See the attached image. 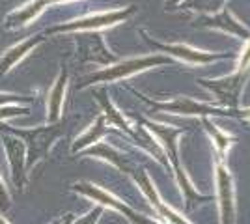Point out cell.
Segmentation results:
<instances>
[{
    "mask_svg": "<svg viewBox=\"0 0 250 224\" xmlns=\"http://www.w3.org/2000/svg\"><path fill=\"white\" fill-rule=\"evenodd\" d=\"M4 149L8 155L11 172V182L17 189H24L26 185V148L24 142L17 137H4Z\"/></svg>",
    "mask_w": 250,
    "mask_h": 224,
    "instance_id": "cell-7",
    "label": "cell"
},
{
    "mask_svg": "<svg viewBox=\"0 0 250 224\" xmlns=\"http://www.w3.org/2000/svg\"><path fill=\"white\" fill-rule=\"evenodd\" d=\"M133 13H135V6H127L124 10H112V11H106V13H95V15H88V17H83V19H75V21L63 22V24H58V26L47 28L45 34L52 36V34H58V32H79V30L95 32L99 28L112 26L116 22L125 21Z\"/></svg>",
    "mask_w": 250,
    "mask_h": 224,
    "instance_id": "cell-4",
    "label": "cell"
},
{
    "mask_svg": "<svg viewBox=\"0 0 250 224\" xmlns=\"http://www.w3.org/2000/svg\"><path fill=\"white\" fill-rule=\"evenodd\" d=\"M51 4H54V0H30L26 4H22L21 8L13 10L11 13L6 15L4 19V28H22L26 24H30L42 11H45Z\"/></svg>",
    "mask_w": 250,
    "mask_h": 224,
    "instance_id": "cell-10",
    "label": "cell"
},
{
    "mask_svg": "<svg viewBox=\"0 0 250 224\" xmlns=\"http://www.w3.org/2000/svg\"><path fill=\"white\" fill-rule=\"evenodd\" d=\"M43 41H45V34H36V36H30V38L22 40L21 43L10 47L8 51H4V53L0 54V75L10 73L11 69L19 64L26 54L32 53Z\"/></svg>",
    "mask_w": 250,
    "mask_h": 224,
    "instance_id": "cell-9",
    "label": "cell"
},
{
    "mask_svg": "<svg viewBox=\"0 0 250 224\" xmlns=\"http://www.w3.org/2000/svg\"><path fill=\"white\" fill-rule=\"evenodd\" d=\"M157 139L161 140V146H163V151L167 153V157L172 161V166H174V174L177 178V183H179V189L185 196V202H187V209H192L194 204L204 202V200H209V196H202L196 192V189L192 187L190 180L187 178L185 170L181 168V163H179V157H177V137L183 133L181 129H172L167 127V125H161V123H151V122H146L144 123Z\"/></svg>",
    "mask_w": 250,
    "mask_h": 224,
    "instance_id": "cell-1",
    "label": "cell"
},
{
    "mask_svg": "<svg viewBox=\"0 0 250 224\" xmlns=\"http://www.w3.org/2000/svg\"><path fill=\"white\" fill-rule=\"evenodd\" d=\"M13 137L21 139L26 148V174L32 172V168L40 161L49 159V151L54 146V142L63 135V129L60 123H49L43 127L34 129H15L11 125H6Z\"/></svg>",
    "mask_w": 250,
    "mask_h": 224,
    "instance_id": "cell-2",
    "label": "cell"
},
{
    "mask_svg": "<svg viewBox=\"0 0 250 224\" xmlns=\"http://www.w3.org/2000/svg\"><path fill=\"white\" fill-rule=\"evenodd\" d=\"M95 99L99 101V105L103 107V116H104V122H108V125H116V127L124 129L127 135H131V137H135V131L131 129V125L125 122L124 114L118 110V108L112 105V101L108 99V96H106V90L104 88H101V90H95L94 92Z\"/></svg>",
    "mask_w": 250,
    "mask_h": 224,
    "instance_id": "cell-12",
    "label": "cell"
},
{
    "mask_svg": "<svg viewBox=\"0 0 250 224\" xmlns=\"http://www.w3.org/2000/svg\"><path fill=\"white\" fill-rule=\"evenodd\" d=\"M62 223V219H60V221H54V223H51V224H60Z\"/></svg>",
    "mask_w": 250,
    "mask_h": 224,
    "instance_id": "cell-27",
    "label": "cell"
},
{
    "mask_svg": "<svg viewBox=\"0 0 250 224\" xmlns=\"http://www.w3.org/2000/svg\"><path fill=\"white\" fill-rule=\"evenodd\" d=\"M250 64V38H249V45H247V49H245V53H243V56H241V71L243 69H247V65Z\"/></svg>",
    "mask_w": 250,
    "mask_h": 224,
    "instance_id": "cell-23",
    "label": "cell"
},
{
    "mask_svg": "<svg viewBox=\"0 0 250 224\" xmlns=\"http://www.w3.org/2000/svg\"><path fill=\"white\" fill-rule=\"evenodd\" d=\"M67 79H69V73H67L65 67H62L58 77H56V81H54V84H52V88L49 90V96H47V122L49 123H58L60 118H62Z\"/></svg>",
    "mask_w": 250,
    "mask_h": 224,
    "instance_id": "cell-11",
    "label": "cell"
},
{
    "mask_svg": "<svg viewBox=\"0 0 250 224\" xmlns=\"http://www.w3.org/2000/svg\"><path fill=\"white\" fill-rule=\"evenodd\" d=\"M71 189H73L75 192H79V194H83V196L92 198L94 202H97L99 205H103V207H112L114 211L124 215L131 224H157L155 221H151V219H147L146 215H142V213H138V211H135V209H131V207L125 205L122 200H118V198L112 196L110 192H106L104 189L97 187V185H94V183L79 182V183H75Z\"/></svg>",
    "mask_w": 250,
    "mask_h": 224,
    "instance_id": "cell-5",
    "label": "cell"
},
{
    "mask_svg": "<svg viewBox=\"0 0 250 224\" xmlns=\"http://www.w3.org/2000/svg\"><path fill=\"white\" fill-rule=\"evenodd\" d=\"M86 155H94V157H99V159H104L108 163H112L116 168L124 172H131V163L125 159L124 153H120L118 149L110 148L108 144H97V146H92L90 149H86Z\"/></svg>",
    "mask_w": 250,
    "mask_h": 224,
    "instance_id": "cell-16",
    "label": "cell"
},
{
    "mask_svg": "<svg viewBox=\"0 0 250 224\" xmlns=\"http://www.w3.org/2000/svg\"><path fill=\"white\" fill-rule=\"evenodd\" d=\"M133 176H135V182L138 183V187H140L142 192L146 194V198L149 200L151 207L159 213V217H163L168 224H188L183 217H179L172 207H168L167 204L161 200V196H159V192H157L155 185H153V182L149 180V176H147L146 170H142V168H140V170H135L133 172Z\"/></svg>",
    "mask_w": 250,
    "mask_h": 224,
    "instance_id": "cell-8",
    "label": "cell"
},
{
    "mask_svg": "<svg viewBox=\"0 0 250 224\" xmlns=\"http://www.w3.org/2000/svg\"><path fill=\"white\" fill-rule=\"evenodd\" d=\"M217 194H219V207H220V224H233L235 223V202H233V183L231 176L222 164V161H217Z\"/></svg>",
    "mask_w": 250,
    "mask_h": 224,
    "instance_id": "cell-6",
    "label": "cell"
},
{
    "mask_svg": "<svg viewBox=\"0 0 250 224\" xmlns=\"http://www.w3.org/2000/svg\"><path fill=\"white\" fill-rule=\"evenodd\" d=\"M147 41L151 43L153 47H157V49L168 51V53L176 54V56H179V58H185V60H188V62H196V64H206V62H211V60L217 58L215 54L204 53V51H194V49L185 47V45H161V43L151 41V40H147Z\"/></svg>",
    "mask_w": 250,
    "mask_h": 224,
    "instance_id": "cell-15",
    "label": "cell"
},
{
    "mask_svg": "<svg viewBox=\"0 0 250 224\" xmlns=\"http://www.w3.org/2000/svg\"><path fill=\"white\" fill-rule=\"evenodd\" d=\"M0 224H10V223H8V221H6L4 217H0Z\"/></svg>",
    "mask_w": 250,
    "mask_h": 224,
    "instance_id": "cell-26",
    "label": "cell"
},
{
    "mask_svg": "<svg viewBox=\"0 0 250 224\" xmlns=\"http://www.w3.org/2000/svg\"><path fill=\"white\" fill-rule=\"evenodd\" d=\"M155 107L163 108V110H170V112H179V114H222V110H219V108L200 105L188 97H179L172 103H155Z\"/></svg>",
    "mask_w": 250,
    "mask_h": 224,
    "instance_id": "cell-13",
    "label": "cell"
},
{
    "mask_svg": "<svg viewBox=\"0 0 250 224\" xmlns=\"http://www.w3.org/2000/svg\"><path fill=\"white\" fill-rule=\"evenodd\" d=\"M168 58L165 56H147V58H131V60H124L122 64L110 65V67H104L99 69L95 73L84 77L83 82L79 84V88H86V86H92L95 82H112L118 79H124L138 71H144L147 67H153L159 64H167Z\"/></svg>",
    "mask_w": 250,
    "mask_h": 224,
    "instance_id": "cell-3",
    "label": "cell"
},
{
    "mask_svg": "<svg viewBox=\"0 0 250 224\" xmlns=\"http://www.w3.org/2000/svg\"><path fill=\"white\" fill-rule=\"evenodd\" d=\"M32 97L17 96V94H0V107H6L10 103H28Z\"/></svg>",
    "mask_w": 250,
    "mask_h": 224,
    "instance_id": "cell-21",
    "label": "cell"
},
{
    "mask_svg": "<svg viewBox=\"0 0 250 224\" xmlns=\"http://www.w3.org/2000/svg\"><path fill=\"white\" fill-rule=\"evenodd\" d=\"M101 215H103V205H95L94 209H90L88 213L81 217L79 221H75L71 224H97L99 223V219H101Z\"/></svg>",
    "mask_w": 250,
    "mask_h": 224,
    "instance_id": "cell-20",
    "label": "cell"
},
{
    "mask_svg": "<svg viewBox=\"0 0 250 224\" xmlns=\"http://www.w3.org/2000/svg\"><path fill=\"white\" fill-rule=\"evenodd\" d=\"M204 125L206 129L209 131V135L213 137V142H215V148L219 151V161H224L226 159V155H228V149H229V144L233 142L231 137H228L226 133H222L215 123H211L209 120H204Z\"/></svg>",
    "mask_w": 250,
    "mask_h": 224,
    "instance_id": "cell-18",
    "label": "cell"
},
{
    "mask_svg": "<svg viewBox=\"0 0 250 224\" xmlns=\"http://www.w3.org/2000/svg\"><path fill=\"white\" fill-rule=\"evenodd\" d=\"M10 207V192H8V187L0 176V209H8Z\"/></svg>",
    "mask_w": 250,
    "mask_h": 224,
    "instance_id": "cell-22",
    "label": "cell"
},
{
    "mask_svg": "<svg viewBox=\"0 0 250 224\" xmlns=\"http://www.w3.org/2000/svg\"><path fill=\"white\" fill-rule=\"evenodd\" d=\"M243 116H245V118H250V110H243Z\"/></svg>",
    "mask_w": 250,
    "mask_h": 224,
    "instance_id": "cell-25",
    "label": "cell"
},
{
    "mask_svg": "<svg viewBox=\"0 0 250 224\" xmlns=\"http://www.w3.org/2000/svg\"><path fill=\"white\" fill-rule=\"evenodd\" d=\"M30 112L28 107H21V105H6V107H0V122L8 120V118H19L26 116Z\"/></svg>",
    "mask_w": 250,
    "mask_h": 224,
    "instance_id": "cell-19",
    "label": "cell"
},
{
    "mask_svg": "<svg viewBox=\"0 0 250 224\" xmlns=\"http://www.w3.org/2000/svg\"><path fill=\"white\" fill-rule=\"evenodd\" d=\"M241 84H243L241 77L235 75V77H229L226 81H215L213 84H209V86H211V90H215L219 96L224 97L226 103H228V99H229V105H235V99H237Z\"/></svg>",
    "mask_w": 250,
    "mask_h": 224,
    "instance_id": "cell-17",
    "label": "cell"
},
{
    "mask_svg": "<svg viewBox=\"0 0 250 224\" xmlns=\"http://www.w3.org/2000/svg\"><path fill=\"white\" fill-rule=\"evenodd\" d=\"M71 223H73V215L67 213L65 217H62V223H60V224H71Z\"/></svg>",
    "mask_w": 250,
    "mask_h": 224,
    "instance_id": "cell-24",
    "label": "cell"
},
{
    "mask_svg": "<svg viewBox=\"0 0 250 224\" xmlns=\"http://www.w3.org/2000/svg\"><path fill=\"white\" fill-rule=\"evenodd\" d=\"M106 131H108V127H106L104 116L101 114L90 127L84 131L81 137H77V140L73 142L71 151L77 153V151H83V149H86L88 146H92V144H95V142H99V139H103L104 135H106Z\"/></svg>",
    "mask_w": 250,
    "mask_h": 224,
    "instance_id": "cell-14",
    "label": "cell"
}]
</instances>
